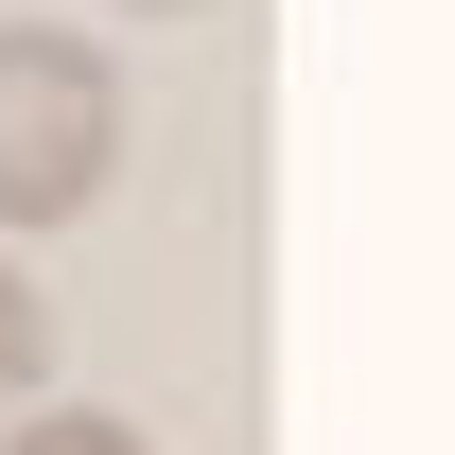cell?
Listing matches in <instances>:
<instances>
[{
	"instance_id": "cell-1",
	"label": "cell",
	"mask_w": 455,
	"mask_h": 455,
	"mask_svg": "<svg viewBox=\"0 0 455 455\" xmlns=\"http://www.w3.org/2000/svg\"><path fill=\"white\" fill-rule=\"evenodd\" d=\"M123 140H140V106H123V70L70 36V18H0V228H70L123 193Z\"/></svg>"
},
{
	"instance_id": "cell-2",
	"label": "cell",
	"mask_w": 455,
	"mask_h": 455,
	"mask_svg": "<svg viewBox=\"0 0 455 455\" xmlns=\"http://www.w3.org/2000/svg\"><path fill=\"white\" fill-rule=\"evenodd\" d=\"M0 455H158V438H140L123 403H18V420H0Z\"/></svg>"
},
{
	"instance_id": "cell-3",
	"label": "cell",
	"mask_w": 455,
	"mask_h": 455,
	"mask_svg": "<svg viewBox=\"0 0 455 455\" xmlns=\"http://www.w3.org/2000/svg\"><path fill=\"white\" fill-rule=\"evenodd\" d=\"M18 403H53V298L0 263V420H18Z\"/></svg>"
},
{
	"instance_id": "cell-4",
	"label": "cell",
	"mask_w": 455,
	"mask_h": 455,
	"mask_svg": "<svg viewBox=\"0 0 455 455\" xmlns=\"http://www.w3.org/2000/svg\"><path fill=\"white\" fill-rule=\"evenodd\" d=\"M123 18H193V0H123Z\"/></svg>"
}]
</instances>
